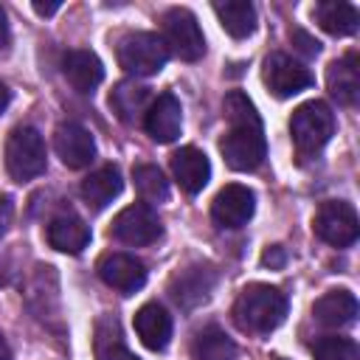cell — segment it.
Returning <instances> with one entry per match:
<instances>
[{
	"mask_svg": "<svg viewBox=\"0 0 360 360\" xmlns=\"http://www.w3.org/2000/svg\"><path fill=\"white\" fill-rule=\"evenodd\" d=\"M225 118L231 124L219 141V152H222L225 163L233 172L259 169L267 158V141H264L262 118H259L253 101L245 93L231 90L225 96Z\"/></svg>",
	"mask_w": 360,
	"mask_h": 360,
	"instance_id": "6da1fadb",
	"label": "cell"
},
{
	"mask_svg": "<svg viewBox=\"0 0 360 360\" xmlns=\"http://www.w3.org/2000/svg\"><path fill=\"white\" fill-rule=\"evenodd\" d=\"M287 295L270 284H250L233 304V321L248 335H270L287 318Z\"/></svg>",
	"mask_w": 360,
	"mask_h": 360,
	"instance_id": "7a4b0ae2",
	"label": "cell"
},
{
	"mask_svg": "<svg viewBox=\"0 0 360 360\" xmlns=\"http://www.w3.org/2000/svg\"><path fill=\"white\" fill-rule=\"evenodd\" d=\"M290 135L301 158L318 155L335 135V112L323 101H304L290 118Z\"/></svg>",
	"mask_w": 360,
	"mask_h": 360,
	"instance_id": "3957f363",
	"label": "cell"
},
{
	"mask_svg": "<svg viewBox=\"0 0 360 360\" xmlns=\"http://www.w3.org/2000/svg\"><path fill=\"white\" fill-rule=\"evenodd\" d=\"M118 65L132 76H155L166 68L169 51L158 34L149 31H132L118 39Z\"/></svg>",
	"mask_w": 360,
	"mask_h": 360,
	"instance_id": "277c9868",
	"label": "cell"
},
{
	"mask_svg": "<svg viewBox=\"0 0 360 360\" xmlns=\"http://www.w3.org/2000/svg\"><path fill=\"white\" fill-rule=\"evenodd\" d=\"M48 152L39 129L34 127H17L6 141V169L17 183L34 180L45 172Z\"/></svg>",
	"mask_w": 360,
	"mask_h": 360,
	"instance_id": "5b68a950",
	"label": "cell"
},
{
	"mask_svg": "<svg viewBox=\"0 0 360 360\" xmlns=\"http://www.w3.org/2000/svg\"><path fill=\"white\" fill-rule=\"evenodd\" d=\"M163 28V45L169 53H174L183 62H197L205 53V37L200 31L197 17L188 8H169L160 20Z\"/></svg>",
	"mask_w": 360,
	"mask_h": 360,
	"instance_id": "8992f818",
	"label": "cell"
},
{
	"mask_svg": "<svg viewBox=\"0 0 360 360\" xmlns=\"http://www.w3.org/2000/svg\"><path fill=\"white\" fill-rule=\"evenodd\" d=\"M312 228H315L318 239H323L332 248H349V245L357 242V233H360L357 214L343 200H326V202H321L318 211H315Z\"/></svg>",
	"mask_w": 360,
	"mask_h": 360,
	"instance_id": "52a82bcc",
	"label": "cell"
},
{
	"mask_svg": "<svg viewBox=\"0 0 360 360\" xmlns=\"http://www.w3.org/2000/svg\"><path fill=\"white\" fill-rule=\"evenodd\" d=\"M163 233V225L155 214L152 205L146 202H132L127 205L115 219H112V236L124 245H152Z\"/></svg>",
	"mask_w": 360,
	"mask_h": 360,
	"instance_id": "ba28073f",
	"label": "cell"
},
{
	"mask_svg": "<svg viewBox=\"0 0 360 360\" xmlns=\"http://www.w3.org/2000/svg\"><path fill=\"white\" fill-rule=\"evenodd\" d=\"M262 79L276 98H290L312 84V73L287 53H270L262 68Z\"/></svg>",
	"mask_w": 360,
	"mask_h": 360,
	"instance_id": "9c48e42d",
	"label": "cell"
},
{
	"mask_svg": "<svg viewBox=\"0 0 360 360\" xmlns=\"http://www.w3.org/2000/svg\"><path fill=\"white\" fill-rule=\"evenodd\" d=\"M256 211V194L242 183H228L211 202V219L219 228H242Z\"/></svg>",
	"mask_w": 360,
	"mask_h": 360,
	"instance_id": "30bf717a",
	"label": "cell"
},
{
	"mask_svg": "<svg viewBox=\"0 0 360 360\" xmlns=\"http://www.w3.org/2000/svg\"><path fill=\"white\" fill-rule=\"evenodd\" d=\"M53 149H56L59 160L68 169H84L96 158V141H93L90 129H84L76 121H65V124L56 127V132H53Z\"/></svg>",
	"mask_w": 360,
	"mask_h": 360,
	"instance_id": "8fae6325",
	"label": "cell"
},
{
	"mask_svg": "<svg viewBox=\"0 0 360 360\" xmlns=\"http://www.w3.org/2000/svg\"><path fill=\"white\" fill-rule=\"evenodd\" d=\"M98 276L107 287L132 295L146 284V267L141 259L129 256V253H107L98 262Z\"/></svg>",
	"mask_w": 360,
	"mask_h": 360,
	"instance_id": "7c38bea8",
	"label": "cell"
},
{
	"mask_svg": "<svg viewBox=\"0 0 360 360\" xmlns=\"http://www.w3.org/2000/svg\"><path fill=\"white\" fill-rule=\"evenodd\" d=\"M183 127V110L174 93H160L143 112V129L158 143H172L180 135Z\"/></svg>",
	"mask_w": 360,
	"mask_h": 360,
	"instance_id": "4fadbf2b",
	"label": "cell"
},
{
	"mask_svg": "<svg viewBox=\"0 0 360 360\" xmlns=\"http://www.w3.org/2000/svg\"><path fill=\"white\" fill-rule=\"evenodd\" d=\"M172 174L186 194H200L211 180V163L197 146H183L172 155Z\"/></svg>",
	"mask_w": 360,
	"mask_h": 360,
	"instance_id": "5bb4252c",
	"label": "cell"
},
{
	"mask_svg": "<svg viewBox=\"0 0 360 360\" xmlns=\"http://www.w3.org/2000/svg\"><path fill=\"white\" fill-rule=\"evenodd\" d=\"M326 87L332 98H338V104L343 107H354L360 101V62L354 51H349L326 68Z\"/></svg>",
	"mask_w": 360,
	"mask_h": 360,
	"instance_id": "9a60e30c",
	"label": "cell"
},
{
	"mask_svg": "<svg viewBox=\"0 0 360 360\" xmlns=\"http://www.w3.org/2000/svg\"><path fill=\"white\" fill-rule=\"evenodd\" d=\"M45 236H48V245L62 250V253H82L87 245H90V228L82 217H76L73 211H62L56 214L48 228H45Z\"/></svg>",
	"mask_w": 360,
	"mask_h": 360,
	"instance_id": "2e32d148",
	"label": "cell"
},
{
	"mask_svg": "<svg viewBox=\"0 0 360 360\" xmlns=\"http://www.w3.org/2000/svg\"><path fill=\"white\" fill-rule=\"evenodd\" d=\"M62 73H65V79L70 82V87L76 93H93L101 84V79H104V65H101V59L93 51L76 48V51L65 53Z\"/></svg>",
	"mask_w": 360,
	"mask_h": 360,
	"instance_id": "e0dca14e",
	"label": "cell"
},
{
	"mask_svg": "<svg viewBox=\"0 0 360 360\" xmlns=\"http://www.w3.org/2000/svg\"><path fill=\"white\" fill-rule=\"evenodd\" d=\"M214 284H217V273H214L211 267H205V264H191V267H186L180 276H174V281H172V298H174L180 307L191 309V307L208 301Z\"/></svg>",
	"mask_w": 360,
	"mask_h": 360,
	"instance_id": "ac0fdd59",
	"label": "cell"
},
{
	"mask_svg": "<svg viewBox=\"0 0 360 360\" xmlns=\"http://www.w3.org/2000/svg\"><path fill=\"white\" fill-rule=\"evenodd\" d=\"M135 332L146 349L163 352L172 340V315L160 304L149 301L135 312Z\"/></svg>",
	"mask_w": 360,
	"mask_h": 360,
	"instance_id": "d6986e66",
	"label": "cell"
},
{
	"mask_svg": "<svg viewBox=\"0 0 360 360\" xmlns=\"http://www.w3.org/2000/svg\"><path fill=\"white\" fill-rule=\"evenodd\" d=\"M312 315L321 326L343 329V326L354 323V318H357V298L349 290H329L315 301Z\"/></svg>",
	"mask_w": 360,
	"mask_h": 360,
	"instance_id": "ffe728a7",
	"label": "cell"
},
{
	"mask_svg": "<svg viewBox=\"0 0 360 360\" xmlns=\"http://www.w3.org/2000/svg\"><path fill=\"white\" fill-rule=\"evenodd\" d=\"M124 188V180H121V172L110 163V166H101L96 172H90L84 180H82V197L84 202L93 208V211H101L107 208Z\"/></svg>",
	"mask_w": 360,
	"mask_h": 360,
	"instance_id": "44dd1931",
	"label": "cell"
},
{
	"mask_svg": "<svg viewBox=\"0 0 360 360\" xmlns=\"http://www.w3.org/2000/svg\"><path fill=\"white\" fill-rule=\"evenodd\" d=\"M312 17L332 37H349V34L357 31V22H360L357 8L352 3H343V0H323V3H318Z\"/></svg>",
	"mask_w": 360,
	"mask_h": 360,
	"instance_id": "7402d4cb",
	"label": "cell"
},
{
	"mask_svg": "<svg viewBox=\"0 0 360 360\" xmlns=\"http://www.w3.org/2000/svg\"><path fill=\"white\" fill-rule=\"evenodd\" d=\"M146 104H149V87L143 84H135V82H118L110 93V107L112 112L127 121V124H135L141 118V112H146Z\"/></svg>",
	"mask_w": 360,
	"mask_h": 360,
	"instance_id": "603a6c76",
	"label": "cell"
},
{
	"mask_svg": "<svg viewBox=\"0 0 360 360\" xmlns=\"http://www.w3.org/2000/svg\"><path fill=\"white\" fill-rule=\"evenodd\" d=\"M214 14H217L219 25H222L231 37H236V39L250 37V34L256 31V8H253V3H248V0L214 3Z\"/></svg>",
	"mask_w": 360,
	"mask_h": 360,
	"instance_id": "cb8c5ba5",
	"label": "cell"
},
{
	"mask_svg": "<svg viewBox=\"0 0 360 360\" xmlns=\"http://www.w3.org/2000/svg\"><path fill=\"white\" fill-rule=\"evenodd\" d=\"M191 360H236V343L219 326H205L191 340Z\"/></svg>",
	"mask_w": 360,
	"mask_h": 360,
	"instance_id": "d4e9b609",
	"label": "cell"
},
{
	"mask_svg": "<svg viewBox=\"0 0 360 360\" xmlns=\"http://www.w3.org/2000/svg\"><path fill=\"white\" fill-rule=\"evenodd\" d=\"M96 360H141L135 352L127 349L115 318H104L96 326Z\"/></svg>",
	"mask_w": 360,
	"mask_h": 360,
	"instance_id": "484cf974",
	"label": "cell"
},
{
	"mask_svg": "<svg viewBox=\"0 0 360 360\" xmlns=\"http://www.w3.org/2000/svg\"><path fill=\"white\" fill-rule=\"evenodd\" d=\"M132 180H135V188L146 205L163 202L169 197V180L163 177V172L155 163H138L132 169Z\"/></svg>",
	"mask_w": 360,
	"mask_h": 360,
	"instance_id": "4316f807",
	"label": "cell"
},
{
	"mask_svg": "<svg viewBox=\"0 0 360 360\" xmlns=\"http://www.w3.org/2000/svg\"><path fill=\"white\" fill-rule=\"evenodd\" d=\"M312 354L315 360H360L357 343L352 338H338V335L318 338L312 343Z\"/></svg>",
	"mask_w": 360,
	"mask_h": 360,
	"instance_id": "83f0119b",
	"label": "cell"
},
{
	"mask_svg": "<svg viewBox=\"0 0 360 360\" xmlns=\"http://www.w3.org/2000/svg\"><path fill=\"white\" fill-rule=\"evenodd\" d=\"M292 42H298V51L304 56H318L321 53V42L312 39L309 34H304V31H292Z\"/></svg>",
	"mask_w": 360,
	"mask_h": 360,
	"instance_id": "f1b7e54d",
	"label": "cell"
},
{
	"mask_svg": "<svg viewBox=\"0 0 360 360\" xmlns=\"http://www.w3.org/2000/svg\"><path fill=\"white\" fill-rule=\"evenodd\" d=\"M11 217H14V202H11L8 194H0V236L8 231Z\"/></svg>",
	"mask_w": 360,
	"mask_h": 360,
	"instance_id": "f546056e",
	"label": "cell"
},
{
	"mask_svg": "<svg viewBox=\"0 0 360 360\" xmlns=\"http://www.w3.org/2000/svg\"><path fill=\"white\" fill-rule=\"evenodd\" d=\"M262 262H264V264H270V267H281V264L287 262V253H284V248H281V245H273L270 250H264Z\"/></svg>",
	"mask_w": 360,
	"mask_h": 360,
	"instance_id": "4dcf8cb0",
	"label": "cell"
},
{
	"mask_svg": "<svg viewBox=\"0 0 360 360\" xmlns=\"http://www.w3.org/2000/svg\"><path fill=\"white\" fill-rule=\"evenodd\" d=\"M8 45H11V28H8V17H6V11L0 8V53H6Z\"/></svg>",
	"mask_w": 360,
	"mask_h": 360,
	"instance_id": "1f68e13d",
	"label": "cell"
},
{
	"mask_svg": "<svg viewBox=\"0 0 360 360\" xmlns=\"http://www.w3.org/2000/svg\"><path fill=\"white\" fill-rule=\"evenodd\" d=\"M34 11L42 14V17H48V14L59 11V3H56V0H53V3H42V0H37V3H34Z\"/></svg>",
	"mask_w": 360,
	"mask_h": 360,
	"instance_id": "d6a6232c",
	"label": "cell"
},
{
	"mask_svg": "<svg viewBox=\"0 0 360 360\" xmlns=\"http://www.w3.org/2000/svg\"><path fill=\"white\" fill-rule=\"evenodd\" d=\"M8 101H11V90H8V87H6L3 82H0V115L6 112V107H8Z\"/></svg>",
	"mask_w": 360,
	"mask_h": 360,
	"instance_id": "836d02e7",
	"label": "cell"
},
{
	"mask_svg": "<svg viewBox=\"0 0 360 360\" xmlns=\"http://www.w3.org/2000/svg\"><path fill=\"white\" fill-rule=\"evenodd\" d=\"M0 360H11V349H8L6 338H3V332H0Z\"/></svg>",
	"mask_w": 360,
	"mask_h": 360,
	"instance_id": "e575fe53",
	"label": "cell"
},
{
	"mask_svg": "<svg viewBox=\"0 0 360 360\" xmlns=\"http://www.w3.org/2000/svg\"><path fill=\"white\" fill-rule=\"evenodd\" d=\"M0 284H6V270H3V264H0Z\"/></svg>",
	"mask_w": 360,
	"mask_h": 360,
	"instance_id": "d590c367",
	"label": "cell"
},
{
	"mask_svg": "<svg viewBox=\"0 0 360 360\" xmlns=\"http://www.w3.org/2000/svg\"><path fill=\"white\" fill-rule=\"evenodd\" d=\"M278 360H284V357H278Z\"/></svg>",
	"mask_w": 360,
	"mask_h": 360,
	"instance_id": "8d00e7d4",
	"label": "cell"
}]
</instances>
